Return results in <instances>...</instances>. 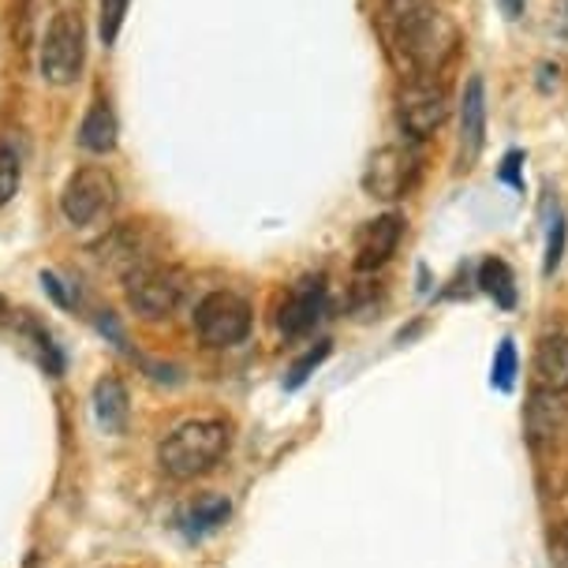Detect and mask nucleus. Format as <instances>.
Masks as SVG:
<instances>
[{
    "label": "nucleus",
    "mask_w": 568,
    "mask_h": 568,
    "mask_svg": "<svg viewBox=\"0 0 568 568\" xmlns=\"http://www.w3.org/2000/svg\"><path fill=\"white\" fill-rule=\"evenodd\" d=\"M385 27H389L393 53L412 75H438L460 45V30L430 0H389Z\"/></svg>",
    "instance_id": "obj_1"
},
{
    "label": "nucleus",
    "mask_w": 568,
    "mask_h": 568,
    "mask_svg": "<svg viewBox=\"0 0 568 568\" xmlns=\"http://www.w3.org/2000/svg\"><path fill=\"white\" fill-rule=\"evenodd\" d=\"M229 453V426L217 419H195L184 423L161 442L158 464L172 479H195L217 468V460Z\"/></svg>",
    "instance_id": "obj_2"
},
{
    "label": "nucleus",
    "mask_w": 568,
    "mask_h": 568,
    "mask_svg": "<svg viewBox=\"0 0 568 568\" xmlns=\"http://www.w3.org/2000/svg\"><path fill=\"white\" fill-rule=\"evenodd\" d=\"M116 202H120V187H116L113 172L101 165L75 169L68 176L64 191H60V213H64L75 229L105 221L109 213L116 210Z\"/></svg>",
    "instance_id": "obj_3"
},
{
    "label": "nucleus",
    "mask_w": 568,
    "mask_h": 568,
    "mask_svg": "<svg viewBox=\"0 0 568 568\" xmlns=\"http://www.w3.org/2000/svg\"><path fill=\"white\" fill-rule=\"evenodd\" d=\"M124 284H128L131 311L146 322H158V318H169V314L180 307L187 277H184V270L169 266V262H146V266H139L135 273H128Z\"/></svg>",
    "instance_id": "obj_4"
},
{
    "label": "nucleus",
    "mask_w": 568,
    "mask_h": 568,
    "mask_svg": "<svg viewBox=\"0 0 568 568\" xmlns=\"http://www.w3.org/2000/svg\"><path fill=\"white\" fill-rule=\"evenodd\" d=\"M87 60V27L79 12H57L42 38V79L53 87H71Z\"/></svg>",
    "instance_id": "obj_5"
},
{
    "label": "nucleus",
    "mask_w": 568,
    "mask_h": 568,
    "mask_svg": "<svg viewBox=\"0 0 568 568\" xmlns=\"http://www.w3.org/2000/svg\"><path fill=\"white\" fill-rule=\"evenodd\" d=\"M195 333L206 348H232L251 333V303L236 292H210L195 307Z\"/></svg>",
    "instance_id": "obj_6"
},
{
    "label": "nucleus",
    "mask_w": 568,
    "mask_h": 568,
    "mask_svg": "<svg viewBox=\"0 0 568 568\" xmlns=\"http://www.w3.org/2000/svg\"><path fill=\"white\" fill-rule=\"evenodd\" d=\"M445 116H449L445 87L434 83V75H408V83L397 94V120L404 135H412L415 142L430 139L445 124Z\"/></svg>",
    "instance_id": "obj_7"
},
{
    "label": "nucleus",
    "mask_w": 568,
    "mask_h": 568,
    "mask_svg": "<svg viewBox=\"0 0 568 568\" xmlns=\"http://www.w3.org/2000/svg\"><path fill=\"white\" fill-rule=\"evenodd\" d=\"M419 180V154L412 146H382L374 150L363 172V191L371 199H404Z\"/></svg>",
    "instance_id": "obj_8"
},
{
    "label": "nucleus",
    "mask_w": 568,
    "mask_h": 568,
    "mask_svg": "<svg viewBox=\"0 0 568 568\" xmlns=\"http://www.w3.org/2000/svg\"><path fill=\"white\" fill-rule=\"evenodd\" d=\"M326 311V277H300L284 292L277 307V329L284 337H303Z\"/></svg>",
    "instance_id": "obj_9"
},
{
    "label": "nucleus",
    "mask_w": 568,
    "mask_h": 568,
    "mask_svg": "<svg viewBox=\"0 0 568 568\" xmlns=\"http://www.w3.org/2000/svg\"><path fill=\"white\" fill-rule=\"evenodd\" d=\"M400 236H404V221L397 213H385V217L367 221V225L355 232V270L371 273L385 266V262L397 255Z\"/></svg>",
    "instance_id": "obj_10"
},
{
    "label": "nucleus",
    "mask_w": 568,
    "mask_h": 568,
    "mask_svg": "<svg viewBox=\"0 0 568 568\" xmlns=\"http://www.w3.org/2000/svg\"><path fill=\"white\" fill-rule=\"evenodd\" d=\"M486 142V83L483 75H471L460 94V150H456V165L471 169L483 154Z\"/></svg>",
    "instance_id": "obj_11"
},
{
    "label": "nucleus",
    "mask_w": 568,
    "mask_h": 568,
    "mask_svg": "<svg viewBox=\"0 0 568 568\" xmlns=\"http://www.w3.org/2000/svg\"><path fill=\"white\" fill-rule=\"evenodd\" d=\"M94 255L101 266H109L113 273H120V277H128V273H135L139 266L154 262L150 258V243L142 236L139 225H116L105 240L94 243Z\"/></svg>",
    "instance_id": "obj_12"
},
{
    "label": "nucleus",
    "mask_w": 568,
    "mask_h": 568,
    "mask_svg": "<svg viewBox=\"0 0 568 568\" xmlns=\"http://www.w3.org/2000/svg\"><path fill=\"white\" fill-rule=\"evenodd\" d=\"M535 378L546 393H568V337L554 333V337L539 341L535 352Z\"/></svg>",
    "instance_id": "obj_13"
},
{
    "label": "nucleus",
    "mask_w": 568,
    "mask_h": 568,
    "mask_svg": "<svg viewBox=\"0 0 568 568\" xmlns=\"http://www.w3.org/2000/svg\"><path fill=\"white\" fill-rule=\"evenodd\" d=\"M116 135H120V128H116L113 105H109L105 98H98L94 105L87 109L83 124H79V146L90 150V154H109V150L116 146Z\"/></svg>",
    "instance_id": "obj_14"
},
{
    "label": "nucleus",
    "mask_w": 568,
    "mask_h": 568,
    "mask_svg": "<svg viewBox=\"0 0 568 568\" xmlns=\"http://www.w3.org/2000/svg\"><path fill=\"white\" fill-rule=\"evenodd\" d=\"M527 434L535 442L568 434V408L557 400V393H535L531 397V404H527Z\"/></svg>",
    "instance_id": "obj_15"
},
{
    "label": "nucleus",
    "mask_w": 568,
    "mask_h": 568,
    "mask_svg": "<svg viewBox=\"0 0 568 568\" xmlns=\"http://www.w3.org/2000/svg\"><path fill=\"white\" fill-rule=\"evenodd\" d=\"M94 415L109 434H120L128 426V389L113 374L94 385Z\"/></svg>",
    "instance_id": "obj_16"
},
{
    "label": "nucleus",
    "mask_w": 568,
    "mask_h": 568,
    "mask_svg": "<svg viewBox=\"0 0 568 568\" xmlns=\"http://www.w3.org/2000/svg\"><path fill=\"white\" fill-rule=\"evenodd\" d=\"M229 513H232V505H229V497H221V494H202L191 501V509L184 513V531L195 539V535H206L213 531V527H221L229 520Z\"/></svg>",
    "instance_id": "obj_17"
},
{
    "label": "nucleus",
    "mask_w": 568,
    "mask_h": 568,
    "mask_svg": "<svg viewBox=\"0 0 568 568\" xmlns=\"http://www.w3.org/2000/svg\"><path fill=\"white\" fill-rule=\"evenodd\" d=\"M479 284H483L486 296H490V300L497 303V307H505V311H513V307H516V277H513V270L505 266L501 258H486V262H483Z\"/></svg>",
    "instance_id": "obj_18"
},
{
    "label": "nucleus",
    "mask_w": 568,
    "mask_h": 568,
    "mask_svg": "<svg viewBox=\"0 0 568 568\" xmlns=\"http://www.w3.org/2000/svg\"><path fill=\"white\" fill-rule=\"evenodd\" d=\"M19 180H23V161H19L12 142H0V206L16 199Z\"/></svg>",
    "instance_id": "obj_19"
},
{
    "label": "nucleus",
    "mask_w": 568,
    "mask_h": 568,
    "mask_svg": "<svg viewBox=\"0 0 568 568\" xmlns=\"http://www.w3.org/2000/svg\"><path fill=\"white\" fill-rule=\"evenodd\" d=\"M128 4H131V0H101L98 34H101V42H105V45H116L120 27H124V16H128Z\"/></svg>",
    "instance_id": "obj_20"
},
{
    "label": "nucleus",
    "mask_w": 568,
    "mask_h": 568,
    "mask_svg": "<svg viewBox=\"0 0 568 568\" xmlns=\"http://www.w3.org/2000/svg\"><path fill=\"white\" fill-rule=\"evenodd\" d=\"M326 355H329V341H322L318 348H311L307 355H300V359L288 367V378H284V389H300V385L311 378L314 367H318V363L326 359Z\"/></svg>",
    "instance_id": "obj_21"
},
{
    "label": "nucleus",
    "mask_w": 568,
    "mask_h": 568,
    "mask_svg": "<svg viewBox=\"0 0 568 568\" xmlns=\"http://www.w3.org/2000/svg\"><path fill=\"white\" fill-rule=\"evenodd\" d=\"M490 382H494L501 393H509V389H513V382H516V348H513V341H501V348H497Z\"/></svg>",
    "instance_id": "obj_22"
},
{
    "label": "nucleus",
    "mask_w": 568,
    "mask_h": 568,
    "mask_svg": "<svg viewBox=\"0 0 568 568\" xmlns=\"http://www.w3.org/2000/svg\"><path fill=\"white\" fill-rule=\"evenodd\" d=\"M561 255H565V217H554V229H550V243H546V273H554L561 266Z\"/></svg>",
    "instance_id": "obj_23"
},
{
    "label": "nucleus",
    "mask_w": 568,
    "mask_h": 568,
    "mask_svg": "<svg viewBox=\"0 0 568 568\" xmlns=\"http://www.w3.org/2000/svg\"><path fill=\"white\" fill-rule=\"evenodd\" d=\"M550 561L557 568H568V520L554 527V535H550Z\"/></svg>",
    "instance_id": "obj_24"
},
{
    "label": "nucleus",
    "mask_w": 568,
    "mask_h": 568,
    "mask_svg": "<svg viewBox=\"0 0 568 568\" xmlns=\"http://www.w3.org/2000/svg\"><path fill=\"white\" fill-rule=\"evenodd\" d=\"M42 288L60 303V307H71V303H75V296H71V292L64 288V281H60L57 273H42Z\"/></svg>",
    "instance_id": "obj_25"
},
{
    "label": "nucleus",
    "mask_w": 568,
    "mask_h": 568,
    "mask_svg": "<svg viewBox=\"0 0 568 568\" xmlns=\"http://www.w3.org/2000/svg\"><path fill=\"white\" fill-rule=\"evenodd\" d=\"M516 165H520V154H509V158H505V165H501V180H509L513 187H524V180H520V172H516Z\"/></svg>",
    "instance_id": "obj_26"
},
{
    "label": "nucleus",
    "mask_w": 568,
    "mask_h": 568,
    "mask_svg": "<svg viewBox=\"0 0 568 568\" xmlns=\"http://www.w3.org/2000/svg\"><path fill=\"white\" fill-rule=\"evenodd\" d=\"M497 8H501V16L509 19V23H516V19L524 16V0H497Z\"/></svg>",
    "instance_id": "obj_27"
},
{
    "label": "nucleus",
    "mask_w": 568,
    "mask_h": 568,
    "mask_svg": "<svg viewBox=\"0 0 568 568\" xmlns=\"http://www.w3.org/2000/svg\"><path fill=\"white\" fill-rule=\"evenodd\" d=\"M4 314H8V303H4V296H0V322H4Z\"/></svg>",
    "instance_id": "obj_28"
},
{
    "label": "nucleus",
    "mask_w": 568,
    "mask_h": 568,
    "mask_svg": "<svg viewBox=\"0 0 568 568\" xmlns=\"http://www.w3.org/2000/svg\"><path fill=\"white\" fill-rule=\"evenodd\" d=\"M565 4H568V0H565Z\"/></svg>",
    "instance_id": "obj_29"
}]
</instances>
